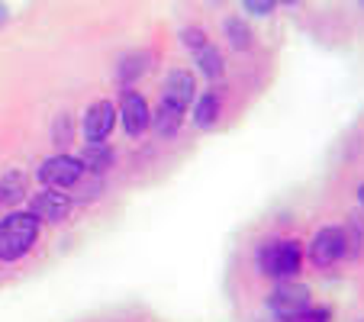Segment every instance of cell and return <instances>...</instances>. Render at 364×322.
<instances>
[{
	"mask_svg": "<svg viewBox=\"0 0 364 322\" xmlns=\"http://www.w3.org/2000/svg\"><path fill=\"white\" fill-rule=\"evenodd\" d=\"M39 239V220L29 210H16L0 220V261H20Z\"/></svg>",
	"mask_w": 364,
	"mask_h": 322,
	"instance_id": "6da1fadb",
	"label": "cell"
},
{
	"mask_svg": "<svg viewBox=\"0 0 364 322\" xmlns=\"http://www.w3.org/2000/svg\"><path fill=\"white\" fill-rule=\"evenodd\" d=\"M300 264H303V248L300 242L287 239V242H271L258 252V267L262 274H268L271 281H294L300 274Z\"/></svg>",
	"mask_w": 364,
	"mask_h": 322,
	"instance_id": "7a4b0ae2",
	"label": "cell"
},
{
	"mask_svg": "<svg viewBox=\"0 0 364 322\" xmlns=\"http://www.w3.org/2000/svg\"><path fill=\"white\" fill-rule=\"evenodd\" d=\"M268 306L277 319L300 322V319H306V313L313 309V294H309V287H303V284H296V281H281L271 290Z\"/></svg>",
	"mask_w": 364,
	"mask_h": 322,
	"instance_id": "3957f363",
	"label": "cell"
},
{
	"mask_svg": "<svg viewBox=\"0 0 364 322\" xmlns=\"http://www.w3.org/2000/svg\"><path fill=\"white\" fill-rule=\"evenodd\" d=\"M342 258H348L345 248V229L342 226H323L316 232V239L309 242V261L316 267H332Z\"/></svg>",
	"mask_w": 364,
	"mask_h": 322,
	"instance_id": "277c9868",
	"label": "cell"
},
{
	"mask_svg": "<svg viewBox=\"0 0 364 322\" xmlns=\"http://www.w3.org/2000/svg\"><path fill=\"white\" fill-rule=\"evenodd\" d=\"M84 178V168L75 155H52L48 161L39 165V181L52 190H62V187H75Z\"/></svg>",
	"mask_w": 364,
	"mask_h": 322,
	"instance_id": "5b68a950",
	"label": "cell"
},
{
	"mask_svg": "<svg viewBox=\"0 0 364 322\" xmlns=\"http://www.w3.org/2000/svg\"><path fill=\"white\" fill-rule=\"evenodd\" d=\"M117 119H119V113L110 100H97L81 119L84 139H87V142H107L110 132H113V126H117Z\"/></svg>",
	"mask_w": 364,
	"mask_h": 322,
	"instance_id": "8992f818",
	"label": "cell"
},
{
	"mask_svg": "<svg viewBox=\"0 0 364 322\" xmlns=\"http://www.w3.org/2000/svg\"><path fill=\"white\" fill-rule=\"evenodd\" d=\"M117 113L129 136H142L145 129H151V110H149V103H145V97L136 94V90H123V100H119Z\"/></svg>",
	"mask_w": 364,
	"mask_h": 322,
	"instance_id": "52a82bcc",
	"label": "cell"
},
{
	"mask_svg": "<svg viewBox=\"0 0 364 322\" xmlns=\"http://www.w3.org/2000/svg\"><path fill=\"white\" fill-rule=\"evenodd\" d=\"M29 213H33L39 222H62L71 213V197L62 190L46 187V190H39L33 200H29Z\"/></svg>",
	"mask_w": 364,
	"mask_h": 322,
	"instance_id": "ba28073f",
	"label": "cell"
},
{
	"mask_svg": "<svg viewBox=\"0 0 364 322\" xmlns=\"http://www.w3.org/2000/svg\"><path fill=\"white\" fill-rule=\"evenodd\" d=\"M161 100L174 103L181 110H187L193 100H197V84H193V75L184 68H174L168 71L165 77V87H161Z\"/></svg>",
	"mask_w": 364,
	"mask_h": 322,
	"instance_id": "9c48e42d",
	"label": "cell"
},
{
	"mask_svg": "<svg viewBox=\"0 0 364 322\" xmlns=\"http://www.w3.org/2000/svg\"><path fill=\"white\" fill-rule=\"evenodd\" d=\"M184 113L187 110H181V107H174V103L161 100L159 107H155V117H151V129L159 132V136H165V139L178 136L181 123H184Z\"/></svg>",
	"mask_w": 364,
	"mask_h": 322,
	"instance_id": "30bf717a",
	"label": "cell"
},
{
	"mask_svg": "<svg viewBox=\"0 0 364 322\" xmlns=\"http://www.w3.org/2000/svg\"><path fill=\"white\" fill-rule=\"evenodd\" d=\"M77 161H81L84 171L103 174V171H110V165H113V149L107 142H87L81 149V155H77Z\"/></svg>",
	"mask_w": 364,
	"mask_h": 322,
	"instance_id": "8fae6325",
	"label": "cell"
},
{
	"mask_svg": "<svg viewBox=\"0 0 364 322\" xmlns=\"http://www.w3.org/2000/svg\"><path fill=\"white\" fill-rule=\"evenodd\" d=\"M216 119H220V94L216 90H206L193 100V123L200 129H213Z\"/></svg>",
	"mask_w": 364,
	"mask_h": 322,
	"instance_id": "7c38bea8",
	"label": "cell"
},
{
	"mask_svg": "<svg viewBox=\"0 0 364 322\" xmlns=\"http://www.w3.org/2000/svg\"><path fill=\"white\" fill-rule=\"evenodd\" d=\"M149 65H151L149 52H129V55H123V62H119V81L129 84L136 77H142L149 71Z\"/></svg>",
	"mask_w": 364,
	"mask_h": 322,
	"instance_id": "4fadbf2b",
	"label": "cell"
},
{
	"mask_svg": "<svg viewBox=\"0 0 364 322\" xmlns=\"http://www.w3.org/2000/svg\"><path fill=\"white\" fill-rule=\"evenodd\" d=\"M223 29H226V39L232 42L235 52H248V48H252V29H248V23L242 20V16H229V20L223 23Z\"/></svg>",
	"mask_w": 364,
	"mask_h": 322,
	"instance_id": "5bb4252c",
	"label": "cell"
},
{
	"mask_svg": "<svg viewBox=\"0 0 364 322\" xmlns=\"http://www.w3.org/2000/svg\"><path fill=\"white\" fill-rule=\"evenodd\" d=\"M0 190H4V200H7V206H16L26 200V174L20 171H10L0 178Z\"/></svg>",
	"mask_w": 364,
	"mask_h": 322,
	"instance_id": "9a60e30c",
	"label": "cell"
},
{
	"mask_svg": "<svg viewBox=\"0 0 364 322\" xmlns=\"http://www.w3.org/2000/svg\"><path fill=\"white\" fill-rule=\"evenodd\" d=\"M197 68L203 71L206 77H220L223 68H226V65H223L220 48H216V45H203V48H200V52H197Z\"/></svg>",
	"mask_w": 364,
	"mask_h": 322,
	"instance_id": "2e32d148",
	"label": "cell"
},
{
	"mask_svg": "<svg viewBox=\"0 0 364 322\" xmlns=\"http://www.w3.org/2000/svg\"><path fill=\"white\" fill-rule=\"evenodd\" d=\"M181 42H184L187 48H191L193 55H197L203 45H210V39H206V33L203 29H197V26H187V29H181Z\"/></svg>",
	"mask_w": 364,
	"mask_h": 322,
	"instance_id": "e0dca14e",
	"label": "cell"
},
{
	"mask_svg": "<svg viewBox=\"0 0 364 322\" xmlns=\"http://www.w3.org/2000/svg\"><path fill=\"white\" fill-rule=\"evenodd\" d=\"M242 10H245V14H252V16H268V14H274V10H277V4H271V0H245V4H242Z\"/></svg>",
	"mask_w": 364,
	"mask_h": 322,
	"instance_id": "ac0fdd59",
	"label": "cell"
},
{
	"mask_svg": "<svg viewBox=\"0 0 364 322\" xmlns=\"http://www.w3.org/2000/svg\"><path fill=\"white\" fill-rule=\"evenodd\" d=\"M358 200H361V206H364V184L358 187Z\"/></svg>",
	"mask_w": 364,
	"mask_h": 322,
	"instance_id": "d6986e66",
	"label": "cell"
},
{
	"mask_svg": "<svg viewBox=\"0 0 364 322\" xmlns=\"http://www.w3.org/2000/svg\"><path fill=\"white\" fill-rule=\"evenodd\" d=\"M0 206H7V200H4V190H0Z\"/></svg>",
	"mask_w": 364,
	"mask_h": 322,
	"instance_id": "ffe728a7",
	"label": "cell"
},
{
	"mask_svg": "<svg viewBox=\"0 0 364 322\" xmlns=\"http://www.w3.org/2000/svg\"><path fill=\"white\" fill-rule=\"evenodd\" d=\"M361 322H364V319H361Z\"/></svg>",
	"mask_w": 364,
	"mask_h": 322,
	"instance_id": "44dd1931",
	"label": "cell"
},
{
	"mask_svg": "<svg viewBox=\"0 0 364 322\" xmlns=\"http://www.w3.org/2000/svg\"><path fill=\"white\" fill-rule=\"evenodd\" d=\"M300 322H303V319H300Z\"/></svg>",
	"mask_w": 364,
	"mask_h": 322,
	"instance_id": "7402d4cb",
	"label": "cell"
}]
</instances>
